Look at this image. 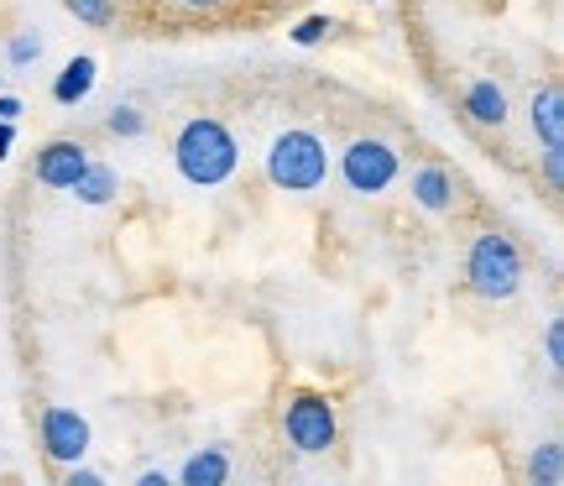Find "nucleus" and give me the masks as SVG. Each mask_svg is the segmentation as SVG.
Listing matches in <instances>:
<instances>
[{
  "instance_id": "nucleus-11",
  "label": "nucleus",
  "mask_w": 564,
  "mask_h": 486,
  "mask_svg": "<svg viewBox=\"0 0 564 486\" xmlns=\"http://www.w3.org/2000/svg\"><path fill=\"white\" fill-rule=\"evenodd\" d=\"M465 116L476 126H502L507 121V95L491 79H476L465 89Z\"/></svg>"
},
{
  "instance_id": "nucleus-23",
  "label": "nucleus",
  "mask_w": 564,
  "mask_h": 486,
  "mask_svg": "<svg viewBox=\"0 0 564 486\" xmlns=\"http://www.w3.org/2000/svg\"><path fill=\"white\" fill-rule=\"evenodd\" d=\"M11 142H17V131H11V121H0V162L11 158Z\"/></svg>"
},
{
  "instance_id": "nucleus-7",
  "label": "nucleus",
  "mask_w": 564,
  "mask_h": 486,
  "mask_svg": "<svg viewBox=\"0 0 564 486\" xmlns=\"http://www.w3.org/2000/svg\"><path fill=\"white\" fill-rule=\"evenodd\" d=\"M84 162H89V147L58 137V142H47L37 152V183H47V188H74V179L84 173Z\"/></svg>"
},
{
  "instance_id": "nucleus-15",
  "label": "nucleus",
  "mask_w": 564,
  "mask_h": 486,
  "mask_svg": "<svg viewBox=\"0 0 564 486\" xmlns=\"http://www.w3.org/2000/svg\"><path fill=\"white\" fill-rule=\"evenodd\" d=\"M68 11H74L84 26H110V17H116L110 0H68Z\"/></svg>"
},
{
  "instance_id": "nucleus-19",
  "label": "nucleus",
  "mask_w": 564,
  "mask_h": 486,
  "mask_svg": "<svg viewBox=\"0 0 564 486\" xmlns=\"http://www.w3.org/2000/svg\"><path fill=\"white\" fill-rule=\"evenodd\" d=\"M544 152H549V158H544V173H549V183L560 188V183H564V158H560L564 147H544Z\"/></svg>"
},
{
  "instance_id": "nucleus-10",
  "label": "nucleus",
  "mask_w": 564,
  "mask_h": 486,
  "mask_svg": "<svg viewBox=\"0 0 564 486\" xmlns=\"http://www.w3.org/2000/svg\"><path fill=\"white\" fill-rule=\"evenodd\" d=\"M79 204H110L116 194H121V179H116V168H105V162H84V173L74 179V188H68Z\"/></svg>"
},
{
  "instance_id": "nucleus-5",
  "label": "nucleus",
  "mask_w": 564,
  "mask_h": 486,
  "mask_svg": "<svg viewBox=\"0 0 564 486\" xmlns=\"http://www.w3.org/2000/svg\"><path fill=\"white\" fill-rule=\"evenodd\" d=\"M340 179L356 188V194H382L398 179V152L377 137H361L340 152Z\"/></svg>"
},
{
  "instance_id": "nucleus-18",
  "label": "nucleus",
  "mask_w": 564,
  "mask_h": 486,
  "mask_svg": "<svg viewBox=\"0 0 564 486\" xmlns=\"http://www.w3.org/2000/svg\"><path fill=\"white\" fill-rule=\"evenodd\" d=\"M42 53V37L37 32H21V37H11V63H32Z\"/></svg>"
},
{
  "instance_id": "nucleus-24",
  "label": "nucleus",
  "mask_w": 564,
  "mask_h": 486,
  "mask_svg": "<svg viewBox=\"0 0 564 486\" xmlns=\"http://www.w3.org/2000/svg\"><path fill=\"white\" fill-rule=\"evenodd\" d=\"M183 6H194V11H204V6H220V0H183Z\"/></svg>"
},
{
  "instance_id": "nucleus-21",
  "label": "nucleus",
  "mask_w": 564,
  "mask_h": 486,
  "mask_svg": "<svg viewBox=\"0 0 564 486\" xmlns=\"http://www.w3.org/2000/svg\"><path fill=\"white\" fill-rule=\"evenodd\" d=\"M68 486H100V471H84L79 461H74V471H68Z\"/></svg>"
},
{
  "instance_id": "nucleus-14",
  "label": "nucleus",
  "mask_w": 564,
  "mask_h": 486,
  "mask_svg": "<svg viewBox=\"0 0 564 486\" xmlns=\"http://www.w3.org/2000/svg\"><path fill=\"white\" fill-rule=\"evenodd\" d=\"M528 476H533V486H560V476H564V445L560 440H549V445L533 450Z\"/></svg>"
},
{
  "instance_id": "nucleus-17",
  "label": "nucleus",
  "mask_w": 564,
  "mask_h": 486,
  "mask_svg": "<svg viewBox=\"0 0 564 486\" xmlns=\"http://www.w3.org/2000/svg\"><path fill=\"white\" fill-rule=\"evenodd\" d=\"M324 37H329V21L324 17H308L293 26V42H299V47H314V42H324Z\"/></svg>"
},
{
  "instance_id": "nucleus-1",
  "label": "nucleus",
  "mask_w": 564,
  "mask_h": 486,
  "mask_svg": "<svg viewBox=\"0 0 564 486\" xmlns=\"http://www.w3.org/2000/svg\"><path fill=\"white\" fill-rule=\"evenodd\" d=\"M173 158H178V173L188 183H199V188H220V183L236 173L241 147H236V137H230V126H225V121L199 116V121H188L178 131Z\"/></svg>"
},
{
  "instance_id": "nucleus-22",
  "label": "nucleus",
  "mask_w": 564,
  "mask_h": 486,
  "mask_svg": "<svg viewBox=\"0 0 564 486\" xmlns=\"http://www.w3.org/2000/svg\"><path fill=\"white\" fill-rule=\"evenodd\" d=\"M21 116V100L17 95H0V121H17Z\"/></svg>"
},
{
  "instance_id": "nucleus-20",
  "label": "nucleus",
  "mask_w": 564,
  "mask_h": 486,
  "mask_svg": "<svg viewBox=\"0 0 564 486\" xmlns=\"http://www.w3.org/2000/svg\"><path fill=\"white\" fill-rule=\"evenodd\" d=\"M549 361L564 366V324H560V320L549 324Z\"/></svg>"
},
{
  "instance_id": "nucleus-4",
  "label": "nucleus",
  "mask_w": 564,
  "mask_h": 486,
  "mask_svg": "<svg viewBox=\"0 0 564 486\" xmlns=\"http://www.w3.org/2000/svg\"><path fill=\"white\" fill-rule=\"evenodd\" d=\"M282 434H288V445L303 450V455H324V450L340 440L335 403H329L324 392H299V398H288V408H282Z\"/></svg>"
},
{
  "instance_id": "nucleus-12",
  "label": "nucleus",
  "mask_w": 564,
  "mask_h": 486,
  "mask_svg": "<svg viewBox=\"0 0 564 486\" xmlns=\"http://www.w3.org/2000/svg\"><path fill=\"white\" fill-rule=\"evenodd\" d=\"M533 131L544 147H564V95L549 84L544 95H533Z\"/></svg>"
},
{
  "instance_id": "nucleus-13",
  "label": "nucleus",
  "mask_w": 564,
  "mask_h": 486,
  "mask_svg": "<svg viewBox=\"0 0 564 486\" xmlns=\"http://www.w3.org/2000/svg\"><path fill=\"white\" fill-rule=\"evenodd\" d=\"M413 199L440 215V209L455 204V179H449L444 168H419V173H413Z\"/></svg>"
},
{
  "instance_id": "nucleus-8",
  "label": "nucleus",
  "mask_w": 564,
  "mask_h": 486,
  "mask_svg": "<svg viewBox=\"0 0 564 486\" xmlns=\"http://www.w3.org/2000/svg\"><path fill=\"white\" fill-rule=\"evenodd\" d=\"M95 79H100V63L89 58V53H79V58L63 63V74L53 79V100H58V105H79V100H89Z\"/></svg>"
},
{
  "instance_id": "nucleus-3",
  "label": "nucleus",
  "mask_w": 564,
  "mask_h": 486,
  "mask_svg": "<svg viewBox=\"0 0 564 486\" xmlns=\"http://www.w3.org/2000/svg\"><path fill=\"white\" fill-rule=\"evenodd\" d=\"M329 173V152L314 131H282L278 142L267 147V179L278 183L282 194H308L319 188Z\"/></svg>"
},
{
  "instance_id": "nucleus-2",
  "label": "nucleus",
  "mask_w": 564,
  "mask_h": 486,
  "mask_svg": "<svg viewBox=\"0 0 564 486\" xmlns=\"http://www.w3.org/2000/svg\"><path fill=\"white\" fill-rule=\"evenodd\" d=\"M465 283L486 304H507L523 288V257H518V246L507 241V236H497V230H481L470 241V257H465Z\"/></svg>"
},
{
  "instance_id": "nucleus-6",
  "label": "nucleus",
  "mask_w": 564,
  "mask_h": 486,
  "mask_svg": "<svg viewBox=\"0 0 564 486\" xmlns=\"http://www.w3.org/2000/svg\"><path fill=\"white\" fill-rule=\"evenodd\" d=\"M42 450L58 461V466H74L89 455V419L79 408H42Z\"/></svg>"
},
{
  "instance_id": "nucleus-9",
  "label": "nucleus",
  "mask_w": 564,
  "mask_h": 486,
  "mask_svg": "<svg viewBox=\"0 0 564 486\" xmlns=\"http://www.w3.org/2000/svg\"><path fill=\"white\" fill-rule=\"evenodd\" d=\"M178 482L183 486H225V482H230V455H225L220 445L188 455V461H183V471H178Z\"/></svg>"
},
{
  "instance_id": "nucleus-16",
  "label": "nucleus",
  "mask_w": 564,
  "mask_h": 486,
  "mask_svg": "<svg viewBox=\"0 0 564 486\" xmlns=\"http://www.w3.org/2000/svg\"><path fill=\"white\" fill-rule=\"evenodd\" d=\"M110 137H141V131H147V121H141V110H131V105H116V110H110Z\"/></svg>"
}]
</instances>
